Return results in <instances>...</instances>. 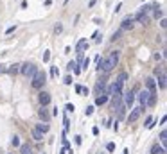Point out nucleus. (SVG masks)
<instances>
[{
    "label": "nucleus",
    "mask_w": 167,
    "mask_h": 154,
    "mask_svg": "<svg viewBox=\"0 0 167 154\" xmlns=\"http://www.w3.org/2000/svg\"><path fill=\"white\" fill-rule=\"evenodd\" d=\"M133 20H135V16H126L124 22H122V27H121V31H128V29H131V27H133V23H131Z\"/></svg>",
    "instance_id": "nucleus-12"
},
{
    "label": "nucleus",
    "mask_w": 167,
    "mask_h": 154,
    "mask_svg": "<svg viewBox=\"0 0 167 154\" xmlns=\"http://www.w3.org/2000/svg\"><path fill=\"white\" fill-rule=\"evenodd\" d=\"M108 99H110V97H108V95L102 91V93H101V95L95 99V106H102V104H106V102H108Z\"/></svg>",
    "instance_id": "nucleus-13"
},
{
    "label": "nucleus",
    "mask_w": 167,
    "mask_h": 154,
    "mask_svg": "<svg viewBox=\"0 0 167 154\" xmlns=\"http://www.w3.org/2000/svg\"><path fill=\"white\" fill-rule=\"evenodd\" d=\"M20 72H22V75H23V77L33 79V75L36 74V66H34L33 63H23V65H22V68H20Z\"/></svg>",
    "instance_id": "nucleus-3"
},
{
    "label": "nucleus",
    "mask_w": 167,
    "mask_h": 154,
    "mask_svg": "<svg viewBox=\"0 0 167 154\" xmlns=\"http://www.w3.org/2000/svg\"><path fill=\"white\" fill-rule=\"evenodd\" d=\"M45 5L49 7V5H52V0H45Z\"/></svg>",
    "instance_id": "nucleus-38"
},
{
    "label": "nucleus",
    "mask_w": 167,
    "mask_h": 154,
    "mask_svg": "<svg viewBox=\"0 0 167 154\" xmlns=\"http://www.w3.org/2000/svg\"><path fill=\"white\" fill-rule=\"evenodd\" d=\"M49 59H50V50H45V54H43V61L47 63Z\"/></svg>",
    "instance_id": "nucleus-27"
},
{
    "label": "nucleus",
    "mask_w": 167,
    "mask_h": 154,
    "mask_svg": "<svg viewBox=\"0 0 167 154\" xmlns=\"http://www.w3.org/2000/svg\"><path fill=\"white\" fill-rule=\"evenodd\" d=\"M106 151H108V152H113V151H115V143H113V142H110V143L106 145Z\"/></svg>",
    "instance_id": "nucleus-23"
},
{
    "label": "nucleus",
    "mask_w": 167,
    "mask_h": 154,
    "mask_svg": "<svg viewBox=\"0 0 167 154\" xmlns=\"http://www.w3.org/2000/svg\"><path fill=\"white\" fill-rule=\"evenodd\" d=\"M79 72H81V68H79V66L76 65V66H74V74H79Z\"/></svg>",
    "instance_id": "nucleus-35"
},
{
    "label": "nucleus",
    "mask_w": 167,
    "mask_h": 154,
    "mask_svg": "<svg viewBox=\"0 0 167 154\" xmlns=\"http://www.w3.org/2000/svg\"><path fill=\"white\" fill-rule=\"evenodd\" d=\"M92 133H93V134L97 136V134H99V127H93V129H92Z\"/></svg>",
    "instance_id": "nucleus-36"
},
{
    "label": "nucleus",
    "mask_w": 167,
    "mask_h": 154,
    "mask_svg": "<svg viewBox=\"0 0 167 154\" xmlns=\"http://www.w3.org/2000/svg\"><path fill=\"white\" fill-rule=\"evenodd\" d=\"M38 116H40V120H43L45 124H49V120H50V113H49L47 108H43V106H42V109L38 111Z\"/></svg>",
    "instance_id": "nucleus-10"
},
{
    "label": "nucleus",
    "mask_w": 167,
    "mask_h": 154,
    "mask_svg": "<svg viewBox=\"0 0 167 154\" xmlns=\"http://www.w3.org/2000/svg\"><path fill=\"white\" fill-rule=\"evenodd\" d=\"M88 65H90V59H88V57H84L83 61H81V66H83V70H86V66H88Z\"/></svg>",
    "instance_id": "nucleus-24"
},
{
    "label": "nucleus",
    "mask_w": 167,
    "mask_h": 154,
    "mask_svg": "<svg viewBox=\"0 0 167 154\" xmlns=\"http://www.w3.org/2000/svg\"><path fill=\"white\" fill-rule=\"evenodd\" d=\"M146 90L151 95H156V81H155V77H147L146 79Z\"/></svg>",
    "instance_id": "nucleus-7"
},
{
    "label": "nucleus",
    "mask_w": 167,
    "mask_h": 154,
    "mask_svg": "<svg viewBox=\"0 0 167 154\" xmlns=\"http://www.w3.org/2000/svg\"><path fill=\"white\" fill-rule=\"evenodd\" d=\"M133 100H135V93L129 90V91H128V93L124 95V104L128 106V108H129V109H131V104H133Z\"/></svg>",
    "instance_id": "nucleus-11"
},
{
    "label": "nucleus",
    "mask_w": 167,
    "mask_h": 154,
    "mask_svg": "<svg viewBox=\"0 0 167 154\" xmlns=\"http://www.w3.org/2000/svg\"><path fill=\"white\" fill-rule=\"evenodd\" d=\"M34 129H36V131H38V133H49V129H50V127H49V124H45V122H42V124H36V127H34Z\"/></svg>",
    "instance_id": "nucleus-16"
},
{
    "label": "nucleus",
    "mask_w": 167,
    "mask_h": 154,
    "mask_svg": "<svg viewBox=\"0 0 167 154\" xmlns=\"http://www.w3.org/2000/svg\"><path fill=\"white\" fill-rule=\"evenodd\" d=\"M165 142H167V133H165V129H164V131L160 133V145H162L164 149H165Z\"/></svg>",
    "instance_id": "nucleus-18"
},
{
    "label": "nucleus",
    "mask_w": 167,
    "mask_h": 154,
    "mask_svg": "<svg viewBox=\"0 0 167 154\" xmlns=\"http://www.w3.org/2000/svg\"><path fill=\"white\" fill-rule=\"evenodd\" d=\"M40 104H42L43 108H47V106L50 104V93H47V91H42V93H40Z\"/></svg>",
    "instance_id": "nucleus-9"
},
{
    "label": "nucleus",
    "mask_w": 167,
    "mask_h": 154,
    "mask_svg": "<svg viewBox=\"0 0 167 154\" xmlns=\"http://www.w3.org/2000/svg\"><path fill=\"white\" fill-rule=\"evenodd\" d=\"M11 143H13L14 147H20V136H16V134H14V136H13V140H11Z\"/></svg>",
    "instance_id": "nucleus-20"
},
{
    "label": "nucleus",
    "mask_w": 167,
    "mask_h": 154,
    "mask_svg": "<svg viewBox=\"0 0 167 154\" xmlns=\"http://www.w3.org/2000/svg\"><path fill=\"white\" fill-rule=\"evenodd\" d=\"M92 113H93V106H88V108L84 109V115H86V116H90Z\"/></svg>",
    "instance_id": "nucleus-25"
},
{
    "label": "nucleus",
    "mask_w": 167,
    "mask_h": 154,
    "mask_svg": "<svg viewBox=\"0 0 167 154\" xmlns=\"http://www.w3.org/2000/svg\"><path fill=\"white\" fill-rule=\"evenodd\" d=\"M151 154H165V149H164L162 145H158V143H155V145L151 147Z\"/></svg>",
    "instance_id": "nucleus-17"
},
{
    "label": "nucleus",
    "mask_w": 167,
    "mask_h": 154,
    "mask_svg": "<svg viewBox=\"0 0 167 154\" xmlns=\"http://www.w3.org/2000/svg\"><path fill=\"white\" fill-rule=\"evenodd\" d=\"M76 48H77V52H79V54H83L84 50L88 48V41H86V39H79V41H77V47H76Z\"/></svg>",
    "instance_id": "nucleus-14"
},
{
    "label": "nucleus",
    "mask_w": 167,
    "mask_h": 154,
    "mask_svg": "<svg viewBox=\"0 0 167 154\" xmlns=\"http://www.w3.org/2000/svg\"><path fill=\"white\" fill-rule=\"evenodd\" d=\"M45 81H47V75H45V72H40V70H36V74L33 75L31 79V86L34 88V90H40L43 84H45Z\"/></svg>",
    "instance_id": "nucleus-2"
},
{
    "label": "nucleus",
    "mask_w": 167,
    "mask_h": 154,
    "mask_svg": "<svg viewBox=\"0 0 167 154\" xmlns=\"http://www.w3.org/2000/svg\"><path fill=\"white\" fill-rule=\"evenodd\" d=\"M117 63H119V52L115 50L110 57H106V59H97V70L101 72H104V74H108V72H112L113 70V66H117Z\"/></svg>",
    "instance_id": "nucleus-1"
},
{
    "label": "nucleus",
    "mask_w": 167,
    "mask_h": 154,
    "mask_svg": "<svg viewBox=\"0 0 167 154\" xmlns=\"http://www.w3.org/2000/svg\"><path fill=\"white\" fill-rule=\"evenodd\" d=\"M149 97H151V93H149L147 90H142V91H140V95H138V100H140L142 108H146V106H147V102H149Z\"/></svg>",
    "instance_id": "nucleus-8"
},
{
    "label": "nucleus",
    "mask_w": 167,
    "mask_h": 154,
    "mask_svg": "<svg viewBox=\"0 0 167 154\" xmlns=\"http://www.w3.org/2000/svg\"><path fill=\"white\" fill-rule=\"evenodd\" d=\"M9 72H11V74H16V72H18V65H14L13 68H9Z\"/></svg>",
    "instance_id": "nucleus-31"
},
{
    "label": "nucleus",
    "mask_w": 167,
    "mask_h": 154,
    "mask_svg": "<svg viewBox=\"0 0 167 154\" xmlns=\"http://www.w3.org/2000/svg\"><path fill=\"white\" fill-rule=\"evenodd\" d=\"M142 115V108H131V111H129V115H128V122L129 124H133V122H137L138 118Z\"/></svg>",
    "instance_id": "nucleus-6"
},
{
    "label": "nucleus",
    "mask_w": 167,
    "mask_h": 154,
    "mask_svg": "<svg viewBox=\"0 0 167 154\" xmlns=\"http://www.w3.org/2000/svg\"><path fill=\"white\" fill-rule=\"evenodd\" d=\"M155 75H156V79H158L160 88H162V90H165V81H167L165 70H164V68H156V70H155Z\"/></svg>",
    "instance_id": "nucleus-5"
},
{
    "label": "nucleus",
    "mask_w": 167,
    "mask_h": 154,
    "mask_svg": "<svg viewBox=\"0 0 167 154\" xmlns=\"http://www.w3.org/2000/svg\"><path fill=\"white\" fill-rule=\"evenodd\" d=\"M74 109H76L74 104H67V106H65V111H67V113H74Z\"/></svg>",
    "instance_id": "nucleus-22"
},
{
    "label": "nucleus",
    "mask_w": 167,
    "mask_h": 154,
    "mask_svg": "<svg viewBox=\"0 0 167 154\" xmlns=\"http://www.w3.org/2000/svg\"><path fill=\"white\" fill-rule=\"evenodd\" d=\"M58 74H59V70H58L56 66H50V77L54 79V77H58Z\"/></svg>",
    "instance_id": "nucleus-21"
},
{
    "label": "nucleus",
    "mask_w": 167,
    "mask_h": 154,
    "mask_svg": "<svg viewBox=\"0 0 167 154\" xmlns=\"http://www.w3.org/2000/svg\"><path fill=\"white\" fill-rule=\"evenodd\" d=\"M121 32H122V31H119V32H115V34H113V38H112V39H113V41H115V39H119V36H121Z\"/></svg>",
    "instance_id": "nucleus-33"
},
{
    "label": "nucleus",
    "mask_w": 167,
    "mask_h": 154,
    "mask_svg": "<svg viewBox=\"0 0 167 154\" xmlns=\"http://www.w3.org/2000/svg\"><path fill=\"white\" fill-rule=\"evenodd\" d=\"M14 31H16V25H11V27H9V29L5 31V34H13Z\"/></svg>",
    "instance_id": "nucleus-28"
},
{
    "label": "nucleus",
    "mask_w": 167,
    "mask_h": 154,
    "mask_svg": "<svg viewBox=\"0 0 167 154\" xmlns=\"http://www.w3.org/2000/svg\"><path fill=\"white\" fill-rule=\"evenodd\" d=\"M76 65H77L76 61H70V63L67 65V68H68V70H74V66H76Z\"/></svg>",
    "instance_id": "nucleus-29"
},
{
    "label": "nucleus",
    "mask_w": 167,
    "mask_h": 154,
    "mask_svg": "<svg viewBox=\"0 0 167 154\" xmlns=\"http://www.w3.org/2000/svg\"><path fill=\"white\" fill-rule=\"evenodd\" d=\"M81 142H83V140H81V136H76V143H77V145H81Z\"/></svg>",
    "instance_id": "nucleus-37"
},
{
    "label": "nucleus",
    "mask_w": 167,
    "mask_h": 154,
    "mask_svg": "<svg viewBox=\"0 0 167 154\" xmlns=\"http://www.w3.org/2000/svg\"><path fill=\"white\" fill-rule=\"evenodd\" d=\"M61 31H63V25H61V23H58V25L54 27V32H56V34H59Z\"/></svg>",
    "instance_id": "nucleus-26"
},
{
    "label": "nucleus",
    "mask_w": 167,
    "mask_h": 154,
    "mask_svg": "<svg viewBox=\"0 0 167 154\" xmlns=\"http://www.w3.org/2000/svg\"><path fill=\"white\" fill-rule=\"evenodd\" d=\"M126 79H128L126 74H121V75L117 77V81H115V82H113V86H112V93H113V91H121V93H122V88H124Z\"/></svg>",
    "instance_id": "nucleus-4"
},
{
    "label": "nucleus",
    "mask_w": 167,
    "mask_h": 154,
    "mask_svg": "<svg viewBox=\"0 0 167 154\" xmlns=\"http://www.w3.org/2000/svg\"><path fill=\"white\" fill-rule=\"evenodd\" d=\"M33 138H34L36 142H40V140H43V134L42 133H38L36 129H33Z\"/></svg>",
    "instance_id": "nucleus-19"
},
{
    "label": "nucleus",
    "mask_w": 167,
    "mask_h": 154,
    "mask_svg": "<svg viewBox=\"0 0 167 154\" xmlns=\"http://www.w3.org/2000/svg\"><path fill=\"white\" fill-rule=\"evenodd\" d=\"M20 154H34V149L29 143H23V145H20Z\"/></svg>",
    "instance_id": "nucleus-15"
},
{
    "label": "nucleus",
    "mask_w": 167,
    "mask_h": 154,
    "mask_svg": "<svg viewBox=\"0 0 167 154\" xmlns=\"http://www.w3.org/2000/svg\"><path fill=\"white\" fill-rule=\"evenodd\" d=\"M155 59H156V61H158V59H162V54H160V52H156V54H155Z\"/></svg>",
    "instance_id": "nucleus-34"
},
{
    "label": "nucleus",
    "mask_w": 167,
    "mask_h": 154,
    "mask_svg": "<svg viewBox=\"0 0 167 154\" xmlns=\"http://www.w3.org/2000/svg\"><path fill=\"white\" fill-rule=\"evenodd\" d=\"M63 82H65V84H72V77H70V75H67V77H65V81H63Z\"/></svg>",
    "instance_id": "nucleus-30"
},
{
    "label": "nucleus",
    "mask_w": 167,
    "mask_h": 154,
    "mask_svg": "<svg viewBox=\"0 0 167 154\" xmlns=\"http://www.w3.org/2000/svg\"><path fill=\"white\" fill-rule=\"evenodd\" d=\"M160 25H162V29H165V27H167V22H165V18H162V20H160Z\"/></svg>",
    "instance_id": "nucleus-32"
}]
</instances>
